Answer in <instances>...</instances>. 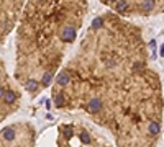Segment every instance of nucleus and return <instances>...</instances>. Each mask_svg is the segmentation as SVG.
I'll use <instances>...</instances> for the list:
<instances>
[{
	"mask_svg": "<svg viewBox=\"0 0 164 147\" xmlns=\"http://www.w3.org/2000/svg\"><path fill=\"white\" fill-rule=\"evenodd\" d=\"M57 111L81 114L115 147H156L164 93L143 29L105 10L92 18L51 85Z\"/></svg>",
	"mask_w": 164,
	"mask_h": 147,
	"instance_id": "1",
	"label": "nucleus"
},
{
	"mask_svg": "<svg viewBox=\"0 0 164 147\" xmlns=\"http://www.w3.org/2000/svg\"><path fill=\"white\" fill-rule=\"evenodd\" d=\"M89 0H26L15 29L13 75L31 98L51 88L77 46Z\"/></svg>",
	"mask_w": 164,
	"mask_h": 147,
	"instance_id": "2",
	"label": "nucleus"
},
{
	"mask_svg": "<svg viewBox=\"0 0 164 147\" xmlns=\"http://www.w3.org/2000/svg\"><path fill=\"white\" fill-rule=\"evenodd\" d=\"M54 147H115V144L90 121L72 119L56 127Z\"/></svg>",
	"mask_w": 164,
	"mask_h": 147,
	"instance_id": "3",
	"label": "nucleus"
},
{
	"mask_svg": "<svg viewBox=\"0 0 164 147\" xmlns=\"http://www.w3.org/2000/svg\"><path fill=\"white\" fill-rule=\"evenodd\" d=\"M23 88L10 74L4 59H0V124L20 110L23 103Z\"/></svg>",
	"mask_w": 164,
	"mask_h": 147,
	"instance_id": "4",
	"label": "nucleus"
},
{
	"mask_svg": "<svg viewBox=\"0 0 164 147\" xmlns=\"http://www.w3.org/2000/svg\"><path fill=\"white\" fill-rule=\"evenodd\" d=\"M107 10L125 18H149L164 12V0H98Z\"/></svg>",
	"mask_w": 164,
	"mask_h": 147,
	"instance_id": "5",
	"label": "nucleus"
},
{
	"mask_svg": "<svg viewBox=\"0 0 164 147\" xmlns=\"http://www.w3.org/2000/svg\"><path fill=\"white\" fill-rule=\"evenodd\" d=\"M38 132L35 124L25 119L0 127V147H36Z\"/></svg>",
	"mask_w": 164,
	"mask_h": 147,
	"instance_id": "6",
	"label": "nucleus"
},
{
	"mask_svg": "<svg viewBox=\"0 0 164 147\" xmlns=\"http://www.w3.org/2000/svg\"><path fill=\"white\" fill-rule=\"evenodd\" d=\"M26 0H0V48L16 29Z\"/></svg>",
	"mask_w": 164,
	"mask_h": 147,
	"instance_id": "7",
	"label": "nucleus"
}]
</instances>
